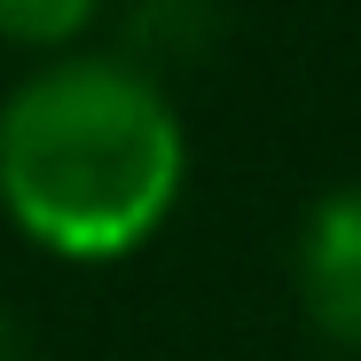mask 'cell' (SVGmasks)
Instances as JSON below:
<instances>
[{
    "mask_svg": "<svg viewBox=\"0 0 361 361\" xmlns=\"http://www.w3.org/2000/svg\"><path fill=\"white\" fill-rule=\"evenodd\" d=\"M180 118L126 55H71L0 110V204L55 259H118L180 197Z\"/></svg>",
    "mask_w": 361,
    "mask_h": 361,
    "instance_id": "1",
    "label": "cell"
},
{
    "mask_svg": "<svg viewBox=\"0 0 361 361\" xmlns=\"http://www.w3.org/2000/svg\"><path fill=\"white\" fill-rule=\"evenodd\" d=\"M290 290L322 345L361 353V180L307 204L290 244Z\"/></svg>",
    "mask_w": 361,
    "mask_h": 361,
    "instance_id": "2",
    "label": "cell"
},
{
    "mask_svg": "<svg viewBox=\"0 0 361 361\" xmlns=\"http://www.w3.org/2000/svg\"><path fill=\"white\" fill-rule=\"evenodd\" d=\"M228 8L220 0H134V16H126V63H142L149 79L173 71V63H197V55H212Z\"/></svg>",
    "mask_w": 361,
    "mask_h": 361,
    "instance_id": "3",
    "label": "cell"
},
{
    "mask_svg": "<svg viewBox=\"0 0 361 361\" xmlns=\"http://www.w3.org/2000/svg\"><path fill=\"white\" fill-rule=\"evenodd\" d=\"M102 0H0V39H24V47H63L94 24Z\"/></svg>",
    "mask_w": 361,
    "mask_h": 361,
    "instance_id": "4",
    "label": "cell"
},
{
    "mask_svg": "<svg viewBox=\"0 0 361 361\" xmlns=\"http://www.w3.org/2000/svg\"><path fill=\"white\" fill-rule=\"evenodd\" d=\"M0 361H32V345H24V322L0 307Z\"/></svg>",
    "mask_w": 361,
    "mask_h": 361,
    "instance_id": "5",
    "label": "cell"
}]
</instances>
